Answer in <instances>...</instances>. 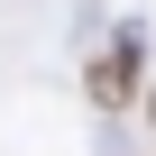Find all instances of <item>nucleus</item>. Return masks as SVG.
Wrapping results in <instances>:
<instances>
[{
	"instance_id": "nucleus-1",
	"label": "nucleus",
	"mask_w": 156,
	"mask_h": 156,
	"mask_svg": "<svg viewBox=\"0 0 156 156\" xmlns=\"http://www.w3.org/2000/svg\"><path fill=\"white\" fill-rule=\"evenodd\" d=\"M138 46H147V37H119V46L92 64V92H101V101H119V92L138 83Z\"/></svg>"
},
{
	"instance_id": "nucleus-2",
	"label": "nucleus",
	"mask_w": 156,
	"mask_h": 156,
	"mask_svg": "<svg viewBox=\"0 0 156 156\" xmlns=\"http://www.w3.org/2000/svg\"><path fill=\"white\" fill-rule=\"evenodd\" d=\"M147 129H156V92H147Z\"/></svg>"
}]
</instances>
